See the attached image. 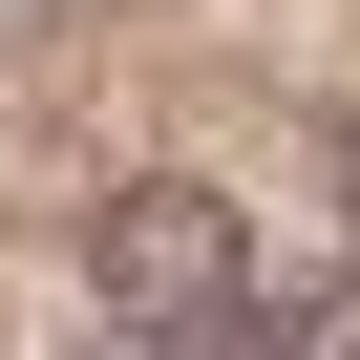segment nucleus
<instances>
[{
	"mask_svg": "<svg viewBox=\"0 0 360 360\" xmlns=\"http://www.w3.org/2000/svg\"><path fill=\"white\" fill-rule=\"evenodd\" d=\"M85 297H106V318L169 360V339H233L276 276H255V212L212 191V169H127V191L85 212Z\"/></svg>",
	"mask_w": 360,
	"mask_h": 360,
	"instance_id": "obj_1",
	"label": "nucleus"
},
{
	"mask_svg": "<svg viewBox=\"0 0 360 360\" xmlns=\"http://www.w3.org/2000/svg\"><path fill=\"white\" fill-rule=\"evenodd\" d=\"M212 360H360V276H318V297H255Z\"/></svg>",
	"mask_w": 360,
	"mask_h": 360,
	"instance_id": "obj_2",
	"label": "nucleus"
},
{
	"mask_svg": "<svg viewBox=\"0 0 360 360\" xmlns=\"http://www.w3.org/2000/svg\"><path fill=\"white\" fill-rule=\"evenodd\" d=\"M339 212H360V127H339Z\"/></svg>",
	"mask_w": 360,
	"mask_h": 360,
	"instance_id": "obj_3",
	"label": "nucleus"
},
{
	"mask_svg": "<svg viewBox=\"0 0 360 360\" xmlns=\"http://www.w3.org/2000/svg\"><path fill=\"white\" fill-rule=\"evenodd\" d=\"M169 360H212V339H169Z\"/></svg>",
	"mask_w": 360,
	"mask_h": 360,
	"instance_id": "obj_4",
	"label": "nucleus"
}]
</instances>
